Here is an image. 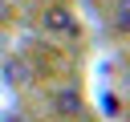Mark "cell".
Segmentation results:
<instances>
[{
    "label": "cell",
    "instance_id": "obj_1",
    "mask_svg": "<svg viewBox=\"0 0 130 122\" xmlns=\"http://www.w3.org/2000/svg\"><path fill=\"white\" fill-rule=\"evenodd\" d=\"M4 122H28V118H24V114H16V110H12V114H4Z\"/></svg>",
    "mask_w": 130,
    "mask_h": 122
}]
</instances>
